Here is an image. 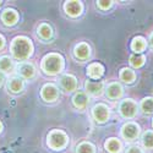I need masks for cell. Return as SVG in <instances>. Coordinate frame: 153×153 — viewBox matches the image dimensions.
Instances as JSON below:
<instances>
[{
	"mask_svg": "<svg viewBox=\"0 0 153 153\" xmlns=\"http://www.w3.org/2000/svg\"><path fill=\"white\" fill-rule=\"evenodd\" d=\"M4 45H5V38L0 34V49H1Z\"/></svg>",
	"mask_w": 153,
	"mask_h": 153,
	"instance_id": "cell-29",
	"label": "cell"
},
{
	"mask_svg": "<svg viewBox=\"0 0 153 153\" xmlns=\"http://www.w3.org/2000/svg\"><path fill=\"white\" fill-rule=\"evenodd\" d=\"M4 80H5V79H4V75H3V74H0V87L3 86V83H4Z\"/></svg>",
	"mask_w": 153,
	"mask_h": 153,
	"instance_id": "cell-30",
	"label": "cell"
},
{
	"mask_svg": "<svg viewBox=\"0 0 153 153\" xmlns=\"http://www.w3.org/2000/svg\"><path fill=\"white\" fill-rule=\"evenodd\" d=\"M142 145L147 148V149H152L153 148V131H146L142 135Z\"/></svg>",
	"mask_w": 153,
	"mask_h": 153,
	"instance_id": "cell-25",
	"label": "cell"
},
{
	"mask_svg": "<svg viewBox=\"0 0 153 153\" xmlns=\"http://www.w3.org/2000/svg\"><path fill=\"white\" fill-rule=\"evenodd\" d=\"M119 111L120 114L126 118V119H131L136 115V113H137V104H136V102L132 100V99H124L120 105H119Z\"/></svg>",
	"mask_w": 153,
	"mask_h": 153,
	"instance_id": "cell-4",
	"label": "cell"
},
{
	"mask_svg": "<svg viewBox=\"0 0 153 153\" xmlns=\"http://www.w3.org/2000/svg\"><path fill=\"white\" fill-rule=\"evenodd\" d=\"M68 143V136L65 132H62L60 130H53L50 131L48 135V146L55 149V151H60L62 148H65Z\"/></svg>",
	"mask_w": 153,
	"mask_h": 153,
	"instance_id": "cell-3",
	"label": "cell"
},
{
	"mask_svg": "<svg viewBox=\"0 0 153 153\" xmlns=\"http://www.w3.org/2000/svg\"><path fill=\"white\" fill-rule=\"evenodd\" d=\"M92 114L93 118L98 121V123H105L109 119V109L105 104H96L92 109Z\"/></svg>",
	"mask_w": 153,
	"mask_h": 153,
	"instance_id": "cell-7",
	"label": "cell"
},
{
	"mask_svg": "<svg viewBox=\"0 0 153 153\" xmlns=\"http://www.w3.org/2000/svg\"><path fill=\"white\" fill-rule=\"evenodd\" d=\"M77 153H94L96 152V147L91 143V142H82L77 146L76 148Z\"/></svg>",
	"mask_w": 153,
	"mask_h": 153,
	"instance_id": "cell-26",
	"label": "cell"
},
{
	"mask_svg": "<svg viewBox=\"0 0 153 153\" xmlns=\"http://www.w3.org/2000/svg\"><path fill=\"white\" fill-rule=\"evenodd\" d=\"M1 4H3V3H1V1H0V5H1Z\"/></svg>",
	"mask_w": 153,
	"mask_h": 153,
	"instance_id": "cell-34",
	"label": "cell"
},
{
	"mask_svg": "<svg viewBox=\"0 0 153 153\" xmlns=\"http://www.w3.org/2000/svg\"><path fill=\"white\" fill-rule=\"evenodd\" d=\"M72 102H74V105L76 108L83 109V108H86V105L88 103V97L85 92H77L72 97Z\"/></svg>",
	"mask_w": 153,
	"mask_h": 153,
	"instance_id": "cell-17",
	"label": "cell"
},
{
	"mask_svg": "<svg viewBox=\"0 0 153 153\" xmlns=\"http://www.w3.org/2000/svg\"><path fill=\"white\" fill-rule=\"evenodd\" d=\"M111 4H113V1H98L97 3V5L102 9V10H107V9H109L110 6H111Z\"/></svg>",
	"mask_w": 153,
	"mask_h": 153,
	"instance_id": "cell-27",
	"label": "cell"
},
{
	"mask_svg": "<svg viewBox=\"0 0 153 153\" xmlns=\"http://www.w3.org/2000/svg\"><path fill=\"white\" fill-rule=\"evenodd\" d=\"M103 87H104V85L102 81H87L85 85L86 92L93 97L100 96L102 92H103Z\"/></svg>",
	"mask_w": 153,
	"mask_h": 153,
	"instance_id": "cell-9",
	"label": "cell"
},
{
	"mask_svg": "<svg viewBox=\"0 0 153 153\" xmlns=\"http://www.w3.org/2000/svg\"><path fill=\"white\" fill-rule=\"evenodd\" d=\"M60 85L65 91L71 92V91H75L76 87H77V80H76L75 76L66 74L60 77Z\"/></svg>",
	"mask_w": 153,
	"mask_h": 153,
	"instance_id": "cell-11",
	"label": "cell"
},
{
	"mask_svg": "<svg viewBox=\"0 0 153 153\" xmlns=\"http://www.w3.org/2000/svg\"><path fill=\"white\" fill-rule=\"evenodd\" d=\"M41 96L45 102H55L59 98V90L58 87L53 83H47L43 86L42 91H41Z\"/></svg>",
	"mask_w": 153,
	"mask_h": 153,
	"instance_id": "cell-6",
	"label": "cell"
},
{
	"mask_svg": "<svg viewBox=\"0 0 153 153\" xmlns=\"http://www.w3.org/2000/svg\"><path fill=\"white\" fill-rule=\"evenodd\" d=\"M38 36H39L42 39L48 41L53 36V30L48 23H42V25H39V27H38Z\"/></svg>",
	"mask_w": 153,
	"mask_h": 153,
	"instance_id": "cell-20",
	"label": "cell"
},
{
	"mask_svg": "<svg viewBox=\"0 0 153 153\" xmlns=\"http://www.w3.org/2000/svg\"><path fill=\"white\" fill-rule=\"evenodd\" d=\"M126 153H142V151L137 146H131L126 149Z\"/></svg>",
	"mask_w": 153,
	"mask_h": 153,
	"instance_id": "cell-28",
	"label": "cell"
},
{
	"mask_svg": "<svg viewBox=\"0 0 153 153\" xmlns=\"http://www.w3.org/2000/svg\"><path fill=\"white\" fill-rule=\"evenodd\" d=\"M103 74H104V68L102 64L93 62L87 68V75L90 76L91 79H99Z\"/></svg>",
	"mask_w": 153,
	"mask_h": 153,
	"instance_id": "cell-15",
	"label": "cell"
},
{
	"mask_svg": "<svg viewBox=\"0 0 153 153\" xmlns=\"http://www.w3.org/2000/svg\"><path fill=\"white\" fill-rule=\"evenodd\" d=\"M1 129H3V125H1V123H0V132H1Z\"/></svg>",
	"mask_w": 153,
	"mask_h": 153,
	"instance_id": "cell-32",
	"label": "cell"
},
{
	"mask_svg": "<svg viewBox=\"0 0 153 153\" xmlns=\"http://www.w3.org/2000/svg\"><path fill=\"white\" fill-rule=\"evenodd\" d=\"M74 54L77 59L86 60V59H88V56L91 55V48L87 43H79L75 47Z\"/></svg>",
	"mask_w": 153,
	"mask_h": 153,
	"instance_id": "cell-13",
	"label": "cell"
},
{
	"mask_svg": "<svg viewBox=\"0 0 153 153\" xmlns=\"http://www.w3.org/2000/svg\"><path fill=\"white\" fill-rule=\"evenodd\" d=\"M141 110L143 114H152L153 113V98L152 97H146L141 102Z\"/></svg>",
	"mask_w": 153,
	"mask_h": 153,
	"instance_id": "cell-22",
	"label": "cell"
},
{
	"mask_svg": "<svg viewBox=\"0 0 153 153\" xmlns=\"http://www.w3.org/2000/svg\"><path fill=\"white\" fill-rule=\"evenodd\" d=\"M104 147L109 153H119L121 149V143L118 138H109L105 141Z\"/></svg>",
	"mask_w": 153,
	"mask_h": 153,
	"instance_id": "cell-19",
	"label": "cell"
},
{
	"mask_svg": "<svg viewBox=\"0 0 153 153\" xmlns=\"http://www.w3.org/2000/svg\"><path fill=\"white\" fill-rule=\"evenodd\" d=\"M123 96V87L118 82H113L107 88V97L110 99H118Z\"/></svg>",
	"mask_w": 153,
	"mask_h": 153,
	"instance_id": "cell-14",
	"label": "cell"
},
{
	"mask_svg": "<svg viewBox=\"0 0 153 153\" xmlns=\"http://www.w3.org/2000/svg\"><path fill=\"white\" fill-rule=\"evenodd\" d=\"M14 69V64L9 56H1L0 58V70L4 72H10Z\"/></svg>",
	"mask_w": 153,
	"mask_h": 153,
	"instance_id": "cell-23",
	"label": "cell"
},
{
	"mask_svg": "<svg viewBox=\"0 0 153 153\" xmlns=\"http://www.w3.org/2000/svg\"><path fill=\"white\" fill-rule=\"evenodd\" d=\"M1 20L6 26H14L19 20V14L14 9H6L1 14Z\"/></svg>",
	"mask_w": 153,
	"mask_h": 153,
	"instance_id": "cell-12",
	"label": "cell"
},
{
	"mask_svg": "<svg viewBox=\"0 0 153 153\" xmlns=\"http://www.w3.org/2000/svg\"><path fill=\"white\" fill-rule=\"evenodd\" d=\"M140 134V126L135 123H126L121 127V135L127 141H134Z\"/></svg>",
	"mask_w": 153,
	"mask_h": 153,
	"instance_id": "cell-5",
	"label": "cell"
},
{
	"mask_svg": "<svg viewBox=\"0 0 153 153\" xmlns=\"http://www.w3.org/2000/svg\"><path fill=\"white\" fill-rule=\"evenodd\" d=\"M17 72L23 79H33L36 75V69L31 62H21L17 65Z\"/></svg>",
	"mask_w": 153,
	"mask_h": 153,
	"instance_id": "cell-8",
	"label": "cell"
},
{
	"mask_svg": "<svg viewBox=\"0 0 153 153\" xmlns=\"http://www.w3.org/2000/svg\"><path fill=\"white\" fill-rule=\"evenodd\" d=\"M7 88H9V91L12 92V93H20L22 91V88H23V82L19 77H12L7 82Z\"/></svg>",
	"mask_w": 153,
	"mask_h": 153,
	"instance_id": "cell-18",
	"label": "cell"
},
{
	"mask_svg": "<svg viewBox=\"0 0 153 153\" xmlns=\"http://www.w3.org/2000/svg\"><path fill=\"white\" fill-rule=\"evenodd\" d=\"M11 54L17 60H26L32 55L33 52V45L30 38L19 36L14 38L11 42Z\"/></svg>",
	"mask_w": 153,
	"mask_h": 153,
	"instance_id": "cell-1",
	"label": "cell"
},
{
	"mask_svg": "<svg viewBox=\"0 0 153 153\" xmlns=\"http://www.w3.org/2000/svg\"><path fill=\"white\" fill-rule=\"evenodd\" d=\"M120 80L124 81L125 83H132L136 80V75H135V72L131 69L124 68L120 71Z\"/></svg>",
	"mask_w": 153,
	"mask_h": 153,
	"instance_id": "cell-21",
	"label": "cell"
},
{
	"mask_svg": "<svg viewBox=\"0 0 153 153\" xmlns=\"http://www.w3.org/2000/svg\"><path fill=\"white\" fill-rule=\"evenodd\" d=\"M152 126H153V120H152Z\"/></svg>",
	"mask_w": 153,
	"mask_h": 153,
	"instance_id": "cell-33",
	"label": "cell"
},
{
	"mask_svg": "<svg viewBox=\"0 0 153 153\" xmlns=\"http://www.w3.org/2000/svg\"><path fill=\"white\" fill-rule=\"evenodd\" d=\"M82 9H83V6L80 1H66L64 4V10H65V12L71 17L80 16L82 12Z\"/></svg>",
	"mask_w": 153,
	"mask_h": 153,
	"instance_id": "cell-10",
	"label": "cell"
},
{
	"mask_svg": "<svg viewBox=\"0 0 153 153\" xmlns=\"http://www.w3.org/2000/svg\"><path fill=\"white\" fill-rule=\"evenodd\" d=\"M145 64V56L141 54H134L130 56V65L135 69L141 68Z\"/></svg>",
	"mask_w": 153,
	"mask_h": 153,
	"instance_id": "cell-24",
	"label": "cell"
},
{
	"mask_svg": "<svg viewBox=\"0 0 153 153\" xmlns=\"http://www.w3.org/2000/svg\"><path fill=\"white\" fill-rule=\"evenodd\" d=\"M146 47H147V42H146L145 38L141 37V36L135 37L132 39V42H131V49L136 54H140L141 52H143V50L146 49Z\"/></svg>",
	"mask_w": 153,
	"mask_h": 153,
	"instance_id": "cell-16",
	"label": "cell"
},
{
	"mask_svg": "<svg viewBox=\"0 0 153 153\" xmlns=\"http://www.w3.org/2000/svg\"><path fill=\"white\" fill-rule=\"evenodd\" d=\"M149 43H151V45L153 47V33H152L151 37H149Z\"/></svg>",
	"mask_w": 153,
	"mask_h": 153,
	"instance_id": "cell-31",
	"label": "cell"
},
{
	"mask_svg": "<svg viewBox=\"0 0 153 153\" xmlns=\"http://www.w3.org/2000/svg\"><path fill=\"white\" fill-rule=\"evenodd\" d=\"M64 68V58L60 54L50 53L47 54L42 60V70L47 75H56L59 74Z\"/></svg>",
	"mask_w": 153,
	"mask_h": 153,
	"instance_id": "cell-2",
	"label": "cell"
}]
</instances>
